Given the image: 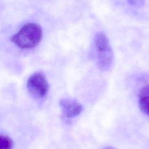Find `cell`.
Here are the masks:
<instances>
[{
    "instance_id": "1",
    "label": "cell",
    "mask_w": 149,
    "mask_h": 149,
    "mask_svg": "<svg viewBox=\"0 0 149 149\" xmlns=\"http://www.w3.org/2000/svg\"><path fill=\"white\" fill-rule=\"evenodd\" d=\"M42 37V30L40 26L34 23H29L13 35L10 40L20 48L29 49L37 46Z\"/></svg>"
},
{
    "instance_id": "7",
    "label": "cell",
    "mask_w": 149,
    "mask_h": 149,
    "mask_svg": "<svg viewBox=\"0 0 149 149\" xmlns=\"http://www.w3.org/2000/svg\"><path fill=\"white\" fill-rule=\"evenodd\" d=\"M126 1L129 4L137 7V6L140 7L143 6L145 2V0H126Z\"/></svg>"
},
{
    "instance_id": "5",
    "label": "cell",
    "mask_w": 149,
    "mask_h": 149,
    "mask_svg": "<svg viewBox=\"0 0 149 149\" xmlns=\"http://www.w3.org/2000/svg\"><path fill=\"white\" fill-rule=\"evenodd\" d=\"M139 105L141 111L149 116V84L143 87L140 92Z\"/></svg>"
},
{
    "instance_id": "2",
    "label": "cell",
    "mask_w": 149,
    "mask_h": 149,
    "mask_svg": "<svg viewBox=\"0 0 149 149\" xmlns=\"http://www.w3.org/2000/svg\"><path fill=\"white\" fill-rule=\"evenodd\" d=\"M94 44L99 66L102 69H108L111 65L113 58L108 38L102 33H98L95 36Z\"/></svg>"
},
{
    "instance_id": "3",
    "label": "cell",
    "mask_w": 149,
    "mask_h": 149,
    "mask_svg": "<svg viewBox=\"0 0 149 149\" xmlns=\"http://www.w3.org/2000/svg\"><path fill=\"white\" fill-rule=\"evenodd\" d=\"M27 87L29 93L36 98L45 97L49 89L48 81L41 72H35L28 79Z\"/></svg>"
},
{
    "instance_id": "4",
    "label": "cell",
    "mask_w": 149,
    "mask_h": 149,
    "mask_svg": "<svg viewBox=\"0 0 149 149\" xmlns=\"http://www.w3.org/2000/svg\"><path fill=\"white\" fill-rule=\"evenodd\" d=\"M59 104L63 114L67 118H72L78 115L83 109L81 104L73 99H62Z\"/></svg>"
},
{
    "instance_id": "6",
    "label": "cell",
    "mask_w": 149,
    "mask_h": 149,
    "mask_svg": "<svg viewBox=\"0 0 149 149\" xmlns=\"http://www.w3.org/2000/svg\"><path fill=\"white\" fill-rule=\"evenodd\" d=\"M13 146L12 139L5 136L0 134V149L11 148Z\"/></svg>"
}]
</instances>
